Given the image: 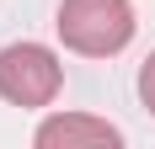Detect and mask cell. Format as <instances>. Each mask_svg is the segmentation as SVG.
<instances>
[{
	"label": "cell",
	"instance_id": "4",
	"mask_svg": "<svg viewBox=\"0 0 155 149\" xmlns=\"http://www.w3.org/2000/svg\"><path fill=\"white\" fill-rule=\"evenodd\" d=\"M139 101L155 112V53L144 59V69H139Z\"/></svg>",
	"mask_w": 155,
	"mask_h": 149
},
{
	"label": "cell",
	"instance_id": "1",
	"mask_svg": "<svg viewBox=\"0 0 155 149\" xmlns=\"http://www.w3.org/2000/svg\"><path fill=\"white\" fill-rule=\"evenodd\" d=\"M54 27L64 48H75L86 59H107V53H123L134 37V5L128 0H64Z\"/></svg>",
	"mask_w": 155,
	"mask_h": 149
},
{
	"label": "cell",
	"instance_id": "3",
	"mask_svg": "<svg viewBox=\"0 0 155 149\" xmlns=\"http://www.w3.org/2000/svg\"><path fill=\"white\" fill-rule=\"evenodd\" d=\"M38 149H102V144H123V133L107 117H86V112H59V117L38 122Z\"/></svg>",
	"mask_w": 155,
	"mask_h": 149
},
{
	"label": "cell",
	"instance_id": "2",
	"mask_svg": "<svg viewBox=\"0 0 155 149\" xmlns=\"http://www.w3.org/2000/svg\"><path fill=\"white\" fill-rule=\"evenodd\" d=\"M64 85V64L43 43H11L0 48V96L11 106H48Z\"/></svg>",
	"mask_w": 155,
	"mask_h": 149
}]
</instances>
